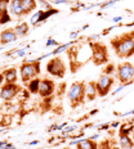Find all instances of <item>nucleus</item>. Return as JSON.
<instances>
[{
	"label": "nucleus",
	"instance_id": "obj_1",
	"mask_svg": "<svg viewBox=\"0 0 134 149\" xmlns=\"http://www.w3.org/2000/svg\"><path fill=\"white\" fill-rule=\"evenodd\" d=\"M110 44L120 59H128L134 55V32H125L111 39Z\"/></svg>",
	"mask_w": 134,
	"mask_h": 149
},
{
	"label": "nucleus",
	"instance_id": "obj_2",
	"mask_svg": "<svg viewBox=\"0 0 134 149\" xmlns=\"http://www.w3.org/2000/svg\"><path fill=\"white\" fill-rule=\"evenodd\" d=\"M67 99L70 102V105L72 109H76L77 107L85 103V81H75L70 89L67 90Z\"/></svg>",
	"mask_w": 134,
	"mask_h": 149
},
{
	"label": "nucleus",
	"instance_id": "obj_3",
	"mask_svg": "<svg viewBox=\"0 0 134 149\" xmlns=\"http://www.w3.org/2000/svg\"><path fill=\"white\" fill-rule=\"evenodd\" d=\"M89 48L92 50L90 55V61L95 64V66H103L108 63V48L103 42H89Z\"/></svg>",
	"mask_w": 134,
	"mask_h": 149
},
{
	"label": "nucleus",
	"instance_id": "obj_4",
	"mask_svg": "<svg viewBox=\"0 0 134 149\" xmlns=\"http://www.w3.org/2000/svg\"><path fill=\"white\" fill-rule=\"evenodd\" d=\"M20 74L23 84H29L32 79H36L40 74V61L34 59L22 63L20 67Z\"/></svg>",
	"mask_w": 134,
	"mask_h": 149
},
{
	"label": "nucleus",
	"instance_id": "obj_5",
	"mask_svg": "<svg viewBox=\"0 0 134 149\" xmlns=\"http://www.w3.org/2000/svg\"><path fill=\"white\" fill-rule=\"evenodd\" d=\"M116 79L123 85H129L134 80V64L130 62H123L116 66Z\"/></svg>",
	"mask_w": 134,
	"mask_h": 149
},
{
	"label": "nucleus",
	"instance_id": "obj_6",
	"mask_svg": "<svg viewBox=\"0 0 134 149\" xmlns=\"http://www.w3.org/2000/svg\"><path fill=\"white\" fill-rule=\"evenodd\" d=\"M66 71H67L66 63H65V61L62 59L61 57H58V55L52 58V59L48 62V64H46V72L54 77H58V79H63L65 74H66Z\"/></svg>",
	"mask_w": 134,
	"mask_h": 149
},
{
	"label": "nucleus",
	"instance_id": "obj_7",
	"mask_svg": "<svg viewBox=\"0 0 134 149\" xmlns=\"http://www.w3.org/2000/svg\"><path fill=\"white\" fill-rule=\"evenodd\" d=\"M114 77L111 74H105L102 73L101 76L98 77V80L95 81V85H97V91H98V97L105 98L108 95V93L111 91L112 86H114Z\"/></svg>",
	"mask_w": 134,
	"mask_h": 149
},
{
	"label": "nucleus",
	"instance_id": "obj_8",
	"mask_svg": "<svg viewBox=\"0 0 134 149\" xmlns=\"http://www.w3.org/2000/svg\"><path fill=\"white\" fill-rule=\"evenodd\" d=\"M21 91H22V88L20 85H17V82L15 84L5 82L0 88V98L5 102H12L17 95H20Z\"/></svg>",
	"mask_w": 134,
	"mask_h": 149
},
{
	"label": "nucleus",
	"instance_id": "obj_9",
	"mask_svg": "<svg viewBox=\"0 0 134 149\" xmlns=\"http://www.w3.org/2000/svg\"><path fill=\"white\" fill-rule=\"evenodd\" d=\"M67 54H68V61H70L71 72L72 73L77 72V70L83 66V64L79 62V45H76V44L70 45L67 49Z\"/></svg>",
	"mask_w": 134,
	"mask_h": 149
},
{
	"label": "nucleus",
	"instance_id": "obj_10",
	"mask_svg": "<svg viewBox=\"0 0 134 149\" xmlns=\"http://www.w3.org/2000/svg\"><path fill=\"white\" fill-rule=\"evenodd\" d=\"M55 90V82L51 79H41L40 81V89H39V95L41 98H48L52 97L53 93Z\"/></svg>",
	"mask_w": 134,
	"mask_h": 149
},
{
	"label": "nucleus",
	"instance_id": "obj_11",
	"mask_svg": "<svg viewBox=\"0 0 134 149\" xmlns=\"http://www.w3.org/2000/svg\"><path fill=\"white\" fill-rule=\"evenodd\" d=\"M18 36L15 33L14 29H5L0 32V44L1 45H8L11 42L17 41Z\"/></svg>",
	"mask_w": 134,
	"mask_h": 149
},
{
	"label": "nucleus",
	"instance_id": "obj_12",
	"mask_svg": "<svg viewBox=\"0 0 134 149\" xmlns=\"http://www.w3.org/2000/svg\"><path fill=\"white\" fill-rule=\"evenodd\" d=\"M8 10L13 17L15 18H22L25 17V12H23V8H22V3L21 0H11L9 3V7H8Z\"/></svg>",
	"mask_w": 134,
	"mask_h": 149
},
{
	"label": "nucleus",
	"instance_id": "obj_13",
	"mask_svg": "<svg viewBox=\"0 0 134 149\" xmlns=\"http://www.w3.org/2000/svg\"><path fill=\"white\" fill-rule=\"evenodd\" d=\"M97 97H98V91H97V85H95V81L85 82V98H86V100H88V102H93Z\"/></svg>",
	"mask_w": 134,
	"mask_h": 149
},
{
	"label": "nucleus",
	"instance_id": "obj_14",
	"mask_svg": "<svg viewBox=\"0 0 134 149\" xmlns=\"http://www.w3.org/2000/svg\"><path fill=\"white\" fill-rule=\"evenodd\" d=\"M72 144L76 145V149H98V143L90 138L74 141Z\"/></svg>",
	"mask_w": 134,
	"mask_h": 149
},
{
	"label": "nucleus",
	"instance_id": "obj_15",
	"mask_svg": "<svg viewBox=\"0 0 134 149\" xmlns=\"http://www.w3.org/2000/svg\"><path fill=\"white\" fill-rule=\"evenodd\" d=\"M119 147L120 149H133L134 140H133L132 135L119 134Z\"/></svg>",
	"mask_w": 134,
	"mask_h": 149
},
{
	"label": "nucleus",
	"instance_id": "obj_16",
	"mask_svg": "<svg viewBox=\"0 0 134 149\" xmlns=\"http://www.w3.org/2000/svg\"><path fill=\"white\" fill-rule=\"evenodd\" d=\"M3 74H4L5 82L15 84L17 82V80H18V71H17V68H14V67L7 68V70L3 72Z\"/></svg>",
	"mask_w": 134,
	"mask_h": 149
},
{
	"label": "nucleus",
	"instance_id": "obj_17",
	"mask_svg": "<svg viewBox=\"0 0 134 149\" xmlns=\"http://www.w3.org/2000/svg\"><path fill=\"white\" fill-rule=\"evenodd\" d=\"M98 149H120V147L115 139L107 138V139H103L98 144Z\"/></svg>",
	"mask_w": 134,
	"mask_h": 149
},
{
	"label": "nucleus",
	"instance_id": "obj_18",
	"mask_svg": "<svg viewBox=\"0 0 134 149\" xmlns=\"http://www.w3.org/2000/svg\"><path fill=\"white\" fill-rule=\"evenodd\" d=\"M21 3H22V8L26 15L30 14L31 12H34L37 7L36 0H21Z\"/></svg>",
	"mask_w": 134,
	"mask_h": 149
},
{
	"label": "nucleus",
	"instance_id": "obj_19",
	"mask_svg": "<svg viewBox=\"0 0 134 149\" xmlns=\"http://www.w3.org/2000/svg\"><path fill=\"white\" fill-rule=\"evenodd\" d=\"M40 81L41 79L36 77V79H32L27 85V90L30 91V94H39V89H40Z\"/></svg>",
	"mask_w": 134,
	"mask_h": 149
},
{
	"label": "nucleus",
	"instance_id": "obj_20",
	"mask_svg": "<svg viewBox=\"0 0 134 149\" xmlns=\"http://www.w3.org/2000/svg\"><path fill=\"white\" fill-rule=\"evenodd\" d=\"M29 29H30L29 23L27 22H21V23H18L17 26L14 27V31H15V33H17L18 37H23V36L27 35Z\"/></svg>",
	"mask_w": 134,
	"mask_h": 149
},
{
	"label": "nucleus",
	"instance_id": "obj_21",
	"mask_svg": "<svg viewBox=\"0 0 134 149\" xmlns=\"http://www.w3.org/2000/svg\"><path fill=\"white\" fill-rule=\"evenodd\" d=\"M134 131V123L130 121V122H126L124 125L120 126L119 129V134H126V135H132V132Z\"/></svg>",
	"mask_w": 134,
	"mask_h": 149
},
{
	"label": "nucleus",
	"instance_id": "obj_22",
	"mask_svg": "<svg viewBox=\"0 0 134 149\" xmlns=\"http://www.w3.org/2000/svg\"><path fill=\"white\" fill-rule=\"evenodd\" d=\"M115 72H116V66H115V64H107V66L103 68L105 74H115Z\"/></svg>",
	"mask_w": 134,
	"mask_h": 149
},
{
	"label": "nucleus",
	"instance_id": "obj_23",
	"mask_svg": "<svg viewBox=\"0 0 134 149\" xmlns=\"http://www.w3.org/2000/svg\"><path fill=\"white\" fill-rule=\"evenodd\" d=\"M71 44H65V45H61V46H58L55 50H53L52 53H51V55H57V54H60V53H62V52H65V50H67L68 49V46H70Z\"/></svg>",
	"mask_w": 134,
	"mask_h": 149
},
{
	"label": "nucleus",
	"instance_id": "obj_24",
	"mask_svg": "<svg viewBox=\"0 0 134 149\" xmlns=\"http://www.w3.org/2000/svg\"><path fill=\"white\" fill-rule=\"evenodd\" d=\"M65 90H66V84H61V86H60V97L63 95Z\"/></svg>",
	"mask_w": 134,
	"mask_h": 149
},
{
	"label": "nucleus",
	"instance_id": "obj_25",
	"mask_svg": "<svg viewBox=\"0 0 134 149\" xmlns=\"http://www.w3.org/2000/svg\"><path fill=\"white\" fill-rule=\"evenodd\" d=\"M46 45H48V46H51V45H60V44H58V42L57 41H54V40H52V39H49L48 40V41H46Z\"/></svg>",
	"mask_w": 134,
	"mask_h": 149
},
{
	"label": "nucleus",
	"instance_id": "obj_26",
	"mask_svg": "<svg viewBox=\"0 0 134 149\" xmlns=\"http://www.w3.org/2000/svg\"><path fill=\"white\" fill-rule=\"evenodd\" d=\"M0 149H15V147H13L12 144H7L4 147H0Z\"/></svg>",
	"mask_w": 134,
	"mask_h": 149
},
{
	"label": "nucleus",
	"instance_id": "obj_27",
	"mask_svg": "<svg viewBox=\"0 0 134 149\" xmlns=\"http://www.w3.org/2000/svg\"><path fill=\"white\" fill-rule=\"evenodd\" d=\"M4 74H3V72H0V88L3 86V84H4Z\"/></svg>",
	"mask_w": 134,
	"mask_h": 149
},
{
	"label": "nucleus",
	"instance_id": "obj_28",
	"mask_svg": "<svg viewBox=\"0 0 134 149\" xmlns=\"http://www.w3.org/2000/svg\"><path fill=\"white\" fill-rule=\"evenodd\" d=\"M11 0H0V4H5V5H9Z\"/></svg>",
	"mask_w": 134,
	"mask_h": 149
},
{
	"label": "nucleus",
	"instance_id": "obj_29",
	"mask_svg": "<svg viewBox=\"0 0 134 149\" xmlns=\"http://www.w3.org/2000/svg\"><path fill=\"white\" fill-rule=\"evenodd\" d=\"M25 53H26V50H21V52H17V55H18V57H21V55H23Z\"/></svg>",
	"mask_w": 134,
	"mask_h": 149
},
{
	"label": "nucleus",
	"instance_id": "obj_30",
	"mask_svg": "<svg viewBox=\"0 0 134 149\" xmlns=\"http://www.w3.org/2000/svg\"><path fill=\"white\" fill-rule=\"evenodd\" d=\"M132 138H133V140H134V131L132 132Z\"/></svg>",
	"mask_w": 134,
	"mask_h": 149
},
{
	"label": "nucleus",
	"instance_id": "obj_31",
	"mask_svg": "<svg viewBox=\"0 0 134 149\" xmlns=\"http://www.w3.org/2000/svg\"><path fill=\"white\" fill-rule=\"evenodd\" d=\"M3 131H4V130H0V134H1V132H3Z\"/></svg>",
	"mask_w": 134,
	"mask_h": 149
},
{
	"label": "nucleus",
	"instance_id": "obj_32",
	"mask_svg": "<svg viewBox=\"0 0 134 149\" xmlns=\"http://www.w3.org/2000/svg\"><path fill=\"white\" fill-rule=\"evenodd\" d=\"M132 122H133V123H134V118H133V120H132Z\"/></svg>",
	"mask_w": 134,
	"mask_h": 149
},
{
	"label": "nucleus",
	"instance_id": "obj_33",
	"mask_svg": "<svg viewBox=\"0 0 134 149\" xmlns=\"http://www.w3.org/2000/svg\"><path fill=\"white\" fill-rule=\"evenodd\" d=\"M49 1H54V0H49Z\"/></svg>",
	"mask_w": 134,
	"mask_h": 149
},
{
	"label": "nucleus",
	"instance_id": "obj_34",
	"mask_svg": "<svg viewBox=\"0 0 134 149\" xmlns=\"http://www.w3.org/2000/svg\"><path fill=\"white\" fill-rule=\"evenodd\" d=\"M65 149H68V148H65Z\"/></svg>",
	"mask_w": 134,
	"mask_h": 149
}]
</instances>
